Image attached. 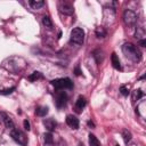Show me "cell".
I'll return each instance as SVG.
<instances>
[{
	"label": "cell",
	"mask_w": 146,
	"mask_h": 146,
	"mask_svg": "<svg viewBox=\"0 0 146 146\" xmlns=\"http://www.w3.org/2000/svg\"><path fill=\"white\" fill-rule=\"evenodd\" d=\"M122 52L124 54V56L127 58H129L133 62H139L141 59V54H140L139 49L130 42H125L122 46Z\"/></svg>",
	"instance_id": "1"
},
{
	"label": "cell",
	"mask_w": 146,
	"mask_h": 146,
	"mask_svg": "<svg viewBox=\"0 0 146 146\" xmlns=\"http://www.w3.org/2000/svg\"><path fill=\"white\" fill-rule=\"evenodd\" d=\"M51 84L54 86L55 89L60 90V89H71L73 87V82L68 78H59L55 79L51 81Z\"/></svg>",
	"instance_id": "2"
},
{
	"label": "cell",
	"mask_w": 146,
	"mask_h": 146,
	"mask_svg": "<svg viewBox=\"0 0 146 146\" xmlns=\"http://www.w3.org/2000/svg\"><path fill=\"white\" fill-rule=\"evenodd\" d=\"M71 41L76 44H82L84 41V31L81 27H74L71 32Z\"/></svg>",
	"instance_id": "3"
},
{
	"label": "cell",
	"mask_w": 146,
	"mask_h": 146,
	"mask_svg": "<svg viewBox=\"0 0 146 146\" xmlns=\"http://www.w3.org/2000/svg\"><path fill=\"white\" fill-rule=\"evenodd\" d=\"M137 14L131 9H125L123 13V21L128 26H133L137 23Z\"/></svg>",
	"instance_id": "4"
},
{
	"label": "cell",
	"mask_w": 146,
	"mask_h": 146,
	"mask_svg": "<svg viewBox=\"0 0 146 146\" xmlns=\"http://www.w3.org/2000/svg\"><path fill=\"white\" fill-rule=\"evenodd\" d=\"M10 136H11L13 139H14L16 143H18L19 145H22V146H26V144H27L26 137H25V135H24L21 130H18V129H11Z\"/></svg>",
	"instance_id": "5"
},
{
	"label": "cell",
	"mask_w": 146,
	"mask_h": 146,
	"mask_svg": "<svg viewBox=\"0 0 146 146\" xmlns=\"http://www.w3.org/2000/svg\"><path fill=\"white\" fill-rule=\"evenodd\" d=\"M58 8H59V11L65 14V15H72L74 13L73 6L70 2H67V1H59Z\"/></svg>",
	"instance_id": "6"
},
{
	"label": "cell",
	"mask_w": 146,
	"mask_h": 146,
	"mask_svg": "<svg viewBox=\"0 0 146 146\" xmlns=\"http://www.w3.org/2000/svg\"><path fill=\"white\" fill-rule=\"evenodd\" d=\"M66 102H67V95L65 91H59L56 96V106L58 108H62L66 105Z\"/></svg>",
	"instance_id": "7"
},
{
	"label": "cell",
	"mask_w": 146,
	"mask_h": 146,
	"mask_svg": "<svg viewBox=\"0 0 146 146\" xmlns=\"http://www.w3.org/2000/svg\"><path fill=\"white\" fill-rule=\"evenodd\" d=\"M86 105H87L86 98H84L83 96H80V97L76 99V102H75V111H76L78 113H80V112L86 107Z\"/></svg>",
	"instance_id": "8"
},
{
	"label": "cell",
	"mask_w": 146,
	"mask_h": 146,
	"mask_svg": "<svg viewBox=\"0 0 146 146\" xmlns=\"http://www.w3.org/2000/svg\"><path fill=\"white\" fill-rule=\"evenodd\" d=\"M66 123L72 129H78L79 128V120L74 115H67L66 116Z\"/></svg>",
	"instance_id": "9"
},
{
	"label": "cell",
	"mask_w": 146,
	"mask_h": 146,
	"mask_svg": "<svg viewBox=\"0 0 146 146\" xmlns=\"http://www.w3.org/2000/svg\"><path fill=\"white\" fill-rule=\"evenodd\" d=\"M43 124H44V127L47 128V130L49 132L54 131L56 129V125H57V123H56V121L54 119H47V120H44L43 121Z\"/></svg>",
	"instance_id": "10"
},
{
	"label": "cell",
	"mask_w": 146,
	"mask_h": 146,
	"mask_svg": "<svg viewBox=\"0 0 146 146\" xmlns=\"http://www.w3.org/2000/svg\"><path fill=\"white\" fill-rule=\"evenodd\" d=\"M1 116H2V120H3V123H5V125H6V128H8V129H14V122H13V120L10 119V116L9 115H7L6 113H1Z\"/></svg>",
	"instance_id": "11"
},
{
	"label": "cell",
	"mask_w": 146,
	"mask_h": 146,
	"mask_svg": "<svg viewBox=\"0 0 146 146\" xmlns=\"http://www.w3.org/2000/svg\"><path fill=\"white\" fill-rule=\"evenodd\" d=\"M111 60H112V65H113V67H114V68H116V70H121L120 59H119V57L116 56V54H115V52H113V54H112V56H111Z\"/></svg>",
	"instance_id": "12"
},
{
	"label": "cell",
	"mask_w": 146,
	"mask_h": 146,
	"mask_svg": "<svg viewBox=\"0 0 146 146\" xmlns=\"http://www.w3.org/2000/svg\"><path fill=\"white\" fill-rule=\"evenodd\" d=\"M29 3L33 9H40L44 5V1H42V0H30Z\"/></svg>",
	"instance_id": "13"
},
{
	"label": "cell",
	"mask_w": 146,
	"mask_h": 146,
	"mask_svg": "<svg viewBox=\"0 0 146 146\" xmlns=\"http://www.w3.org/2000/svg\"><path fill=\"white\" fill-rule=\"evenodd\" d=\"M89 145L90 146H100V143L95 135H91V133L89 135Z\"/></svg>",
	"instance_id": "14"
},
{
	"label": "cell",
	"mask_w": 146,
	"mask_h": 146,
	"mask_svg": "<svg viewBox=\"0 0 146 146\" xmlns=\"http://www.w3.org/2000/svg\"><path fill=\"white\" fill-rule=\"evenodd\" d=\"M135 36H136L138 40H144V39H145V31H144V29L137 27L136 33H135Z\"/></svg>",
	"instance_id": "15"
},
{
	"label": "cell",
	"mask_w": 146,
	"mask_h": 146,
	"mask_svg": "<svg viewBox=\"0 0 146 146\" xmlns=\"http://www.w3.org/2000/svg\"><path fill=\"white\" fill-rule=\"evenodd\" d=\"M35 113H36L38 116H44L48 113V107L47 106H40V107L36 108Z\"/></svg>",
	"instance_id": "16"
},
{
	"label": "cell",
	"mask_w": 146,
	"mask_h": 146,
	"mask_svg": "<svg viewBox=\"0 0 146 146\" xmlns=\"http://www.w3.org/2000/svg\"><path fill=\"white\" fill-rule=\"evenodd\" d=\"M94 58L96 59V62H97L98 64L103 60V52H102L100 49H97V50L94 51Z\"/></svg>",
	"instance_id": "17"
},
{
	"label": "cell",
	"mask_w": 146,
	"mask_h": 146,
	"mask_svg": "<svg viewBox=\"0 0 146 146\" xmlns=\"http://www.w3.org/2000/svg\"><path fill=\"white\" fill-rule=\"evenodd\" d=\"M42 24H43L47 29H49V30L52 29V23H51V21H50V18H49L48 16H43V17H42Z\"/></svg>",
	"instance_id": "18"
},
{
	"label": "cell",
	"mask_w": 146,
	"mask_h": 146,
	"mask_svg": "<svg viewBox=\"0 0 146 146\" xmlns=\"http://www.w3.org/2000/svg\"><path fill=\"white\" fill-rule=\"evenodd\" d=\"M144 96V92L140 90V89H136V90H133V92H132V100L135 102V100H138L140 97H143Z\"/></svg>",
	"instance_id": "19"
},
{
	"label": "cell",
	"mask_w": 146,
	"mask_h": 146,
	"mask_svg": "<svg viewBox=\"0 0 146 146\" xmlns=\"http://www.w3.org/2000/svg\"><path fill=\"white\" fill-rule=\"evenodd\" d=\"M122 137H123V140H124V143H125V144H128V143L131 140V132L124 129V130L122 131Z\"/></svg>",
	"instance_id": "20"
},
{
	"label": "cell",
	"mask_w": 146,
	"mask_h": 146,
	"mask_svg": "<svg viewBox=\"0 0 146 146\" xmlns=\"http://www.w3.org/2000/svg\"><path fill=\"white\" fill-rule=\"evenodd\" d=\"M105 35H106V31L104 30V27L99 26L96 29V36L97 38H104Z\"/></svg>",
	"instance_id": "21"
},
{
	"label": "cell",
	"mask_w": 146,
	"mask_h": 146,
	"mask_svg": "<svg viewBox=\"0 0 146 146\" xmlns=\"http://www.w3.org/2000/svg\"><path fill=\"white\" fill-rule=\"evenodd\" d=\"M42 78V74L40 72H33L31 75H29V80L30 81H35L38 79H41Z\"/></svg>",
	"instance_id": "22"
},
{
	"label": "cell",
	"mask_w": 146,
	"mask_h": 146,
	"mask_svg": "<svg viewBox=\"0 0 146 146\" xmlns=\"http://www.w3.org/2000/svg\"><path fill=\"white\" fill-rule=\"evenodd\" d=\"M43 137H44V143H46V144H48V145L52 144V141H54V138H52V135H51L50 132H47V133H44V135H43Z\"/></svg>",
	"instance_id": "23"
},
{
	"label": "cell",
	"mask_w": 146,
	"mask_h": 146,
	"mask_svg": "<svg viewBox=\"0 0 146 146\" xmlns=\"http://www.w3.org/2000/svg\"><path fill=\"white\" fill-rule=\"evenodd\" d=\"M120 92H121L123 96H128V95H129V90H128V88H127L125 86H121V87H120Z\"/></svg>",
	"instance_id": "24"
},
{
	"label": "cell",
	"mask_w": 146,
	"mask_h": 146,
	"mask_svg": "<svg viewBox=\"0 0 146 146\" xmlns=\"http://www.w3.org/2000/svg\"><path fill=\"white\" fill-rule=\"evenodd\" d=\"M14 90H15V87H11V88H9V89L1 90V91H0V94H2V95H8V94H11Z\"/></svg>",
	"instance_id": "25"
},
{
	"label": "cell",
	"mask_w": 146,
	"mask_h": 146,
	"mask_svg": "<svg viewBox=\"0 0 146 146\" xmlns=\"http://www.w3.org/2000/svg\"><path fill=\"white\" fill-rule=\"evenodd\" d=\"M23 125H24V129L25 130H30V123H29V121L27 120H24V122H23Z\"/></svg>",
	"instance_id": "26"
},
{
	"label": "cell",
	"mask_w": 146,
	"mask_h": 146,
	"mask_svg": "<svg viewBox=\"0 0 146 146\" xmlns=\"http://www.w3.org/2000/svg\"><path fill=\"white\" fill-rule=\"evenodd\" d=\"M74 73H75V75H80V74H81V72H80V67H79V66H76V67H75Z\"/></svg>",
	"instance_id": "27"
},
{
	"label": "cell",
	"mask_w": 146,
	"mask_h": 146,
	"mask_svg": "<svg viewBox=\"0 0 146 146\" xmlns=\"http://www.w3.org/2000/svg\"><path fill=\"white\" fill-rule=\"evenodd\" d=\"M139 44L141 46V47H145L146 46V40L144 39V40H139Z\"/></svg>",
	"instance_id": "28"
},
{
	"label": "cell",
	"mask_w": 146,
	"mask_h": 146,
	"mask_svg": "<svg viewBox=\"0 0 146 146\" xmlns=\"http://www.w3.org/2000/svg\"><path fill=\"white\" fill-rule=\"evenodd\" d=\"M88 125H89V127H92V128L95 127V124H94V123H92L91 121H88Z\"/></svg>",
	"instance_id": "29"
},
{
	"label": "cell",
	"mask_w": 146,
	"mask_h": 146,
	"mask_svg": "<svg viewBox=\"0 0 146 146\" xmlns=\"http://www.w3.org/2000/svg\"><path fill=\"white\" fill-rule=\"evenodd\" d=\"M79 146H83V145H81V144H80V145H79Z\"/></svg>",
	"instance_id": "30"
},
{
	"label": "cell",
	"mask_w": 146,
	"mask_h": 146,
	"mask_svg": "<svg viewBox=\"0 0 146 146\" xmlns=\"http://www.w3.org/2000/svg\"><path fill=\"white\" fill-rule=\"evenodd\" d=\"M115 146H119V145H115Z\"/></svg>",
	"instance_id": "31"
},
{
	"label": "cell",
	"mask_w": 146,
	"mask_h": 146,
	"mask_svg": "<svg viewBox=\"0 0 146 146\" xmlns=\"http://www.w3.org/2000/svg\"><path fill=\"white\" fill-rule=\"evenodd\" d=\"M0 91H1V90H0Z\"/></svg>",
	"instance_id": "32"
}]
</instances>
